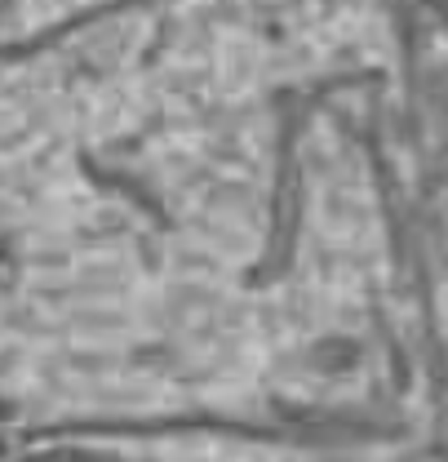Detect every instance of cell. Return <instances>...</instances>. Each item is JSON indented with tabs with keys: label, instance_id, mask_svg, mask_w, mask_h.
<instances>
[{
	"label": "cell",
	"instance_id": "6da1fadb",
	"mask_svg": "<svg viewBox=\"0 0 448 462\" xmlns=\"http://www.w3.org/2000/svg\"><path fill=\"white\" fill-rule=\"evenodd\" d=\"M41 116L36 80H23L14 54H0V445L32 413L18 346L27 338V298L36 293L41 249Z\"/></svg>",
	"mask_w": 448,
	"mask_h": 462
}]
</instances>
